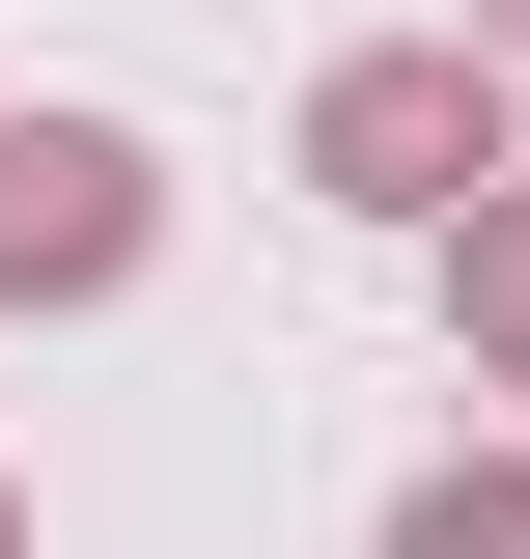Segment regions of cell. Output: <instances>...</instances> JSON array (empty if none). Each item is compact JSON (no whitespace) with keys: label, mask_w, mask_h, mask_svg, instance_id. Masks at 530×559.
Returning a JSON list of instances; mask_svg holds the SVG:
<instances>
[{"label":"cell","mask_w":530,"mask_h":559,"mask_svg":"<svg viewBox=\"0 0 530 559\" xmlns=\"http://www.w3.org/2000/svg\"><path fill=\"white\" fill-rule=\"evenodd\" d=\"M503 168H530V84L474 57V28H363V57L308 84V197L335 224H474Z\"/></svg>","instance_id":"cell-1"},{"label":"cell","mask_w":530,"mask_h":559,"mask_svg":"<svg viewBox=\"0 0 530 559\" xmlns=\"http://www.w3.org/2000/svg\"><path fill=\"white\" fill-rule=\"evenodd\" d=\"M140 252H168V140H112V112H0V308H112Z\"/></svg>","instance_id":"cell-2"},{"label":"cell","mask_w":530,"mask_h":559,"mask_svg":"<svg viewBox=\"0 0 530 559\" xmlns=\"http://www.w3.org/2000/svg\"><path fill=\"white\" fill-rule=\"evenodd\" d=\"M419 280H447V336H474V364L530 392V168H503L474 224H419Z\"/></svg>","instance_id":"cell-3"},{"label":"cell","mask_w":530,"mask_h":559,"mask_svg":"<svg viewBox=\"0 0 530 559\" xmlns=\"http://www.w3.org/2000/svg\"><path fill=\"white\" fill-rule=\"evenodd\" d=\"M392 559H530V448H447V476H392Z\"/></svg>","instance_id":"cell-4"},{"label":"cell","mask_w":530,"mask_h":559,"mask_svg":"<svg viewBox=\"0 0 530 559\" xmlns=\"http://www.w3.org/2000/svg\"><path fill=\"white\" fill-rule=\"evenodd\" d=\"M474 57H503V84H530V0H474Z\"/></svg>","instance_id":"cell-5"},{"label":"cell","mask_w":530,"mask_h":559,"mask_svg":"<svg viewBox=\"0 0 530 559\" xmlns=\"http://www.w3.org/2000/svg\"><path fill=\"white\" fill-rule=\"evenodd\" d=\"M0 559H28V476H0Z\"/></svg>","instance_id":"cell-6"}]
</instances>
